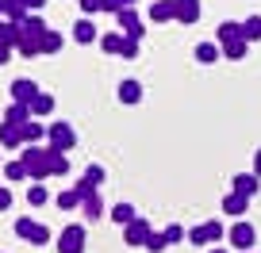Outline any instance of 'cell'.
Returning <instances> with one entry per match:
<instances>
[{"label":"cell","instance_id":"cell-2","mask_svg":"<svg viewBox=\"0 0 261 253\" xmlns=\"http://www.w3.org/2000/svg\"><path fill=\"white\" fill-rule=\"evenodd\" d=\"M227 238H230V245H234L238 253H250V249H253V242H257V230H253V222L238 219L234 227H227Z\"/></svg>","mask_w":261,"mask_h":253},{"label":"cell","instance_id":"cell-32","mask_svg":"<svg viewBox=\"0 0 261 253\" xmlns=\"http://www.w3.org/2000/svg\"><path fill=\"white\" fill-rule=\"evenodd\" d=\"M50 173H54V177H62V173H69V157H65L62 150H50Z\"/></svg>","mask_w":261,"mask_h":253},{"label":"cell","instance_id":"cell-4","mask_svg":"<svg viewBox=\"0 0 261 253\" xmlns=\"http://www.w3.org/2000/svg\"><path fill=\"white\" fill-rule=\"evenodd\" d=\"M223 230H227V227H223L219 219H207V222H200V227L188 230V242H192V245H212V242L223 238Z\"/></svg>","mask_w":261,"mask_h":253},{"label":"cell","instance_id":"cell-36","mask_svg":"<svg viewBox=\"0 0 261 253\" xmlns=\"http://www.w3.org/2000/svg\"><path fill=\"white\" fill-rule=\"evenodd\" d=\"M85 180H89V184H104V169H100V165H89V169H85Z\"/></svg>","mask_w":261,"mask_h":253},{"label":"cell","instance_id":"cell-47","mask_svg":"<svg viewBox=\"0 0 261 253\" xmlns=\"http://www.w3.org/2000/svg\"><path fill=\"white\" fill-rule=\"evenodd\" d=\"M250 253H253V249H250Z\"/></svg>","mask_w":261,"mask_h":253},{"label":"cell","instance_id":"cell-34","mask_svg":"<svg viewBox=\"0 0 261 253\" xmlns=\"http://www.w3.org/2000/svg\"><path fill=\"white\" fill-rule=\"evenodd\" d=\"M162 234H165V242H169V245H177V242H185V238H188V230L180 227V222H169Z\"/></svg>","mask_w":261,"mask_h":253},{"label":"cell","instance_id":"cell-20","mask_svg":"<svg viewBox=\"0 0 261 253\" xmlns=\"http://www.w3.org/2000/svg\"><path fill=\"white\" fill-rule=\"evenodd\" d=\"M139 100H142V85L139 81H130V77L119 81V104H139Z\"/></svg>","mask_w":261,"mask_h":253},{"label":"cell","instance_id":"cell-45","mask_svg":"<svg viewBox=\"0 0 261 253\" xmlns=\"http://www.w3.org/2000/svg\"><path fill=\"white\" fill-rule=\"evenodd\" d=\"M123 4H127V8H135V4H139V0H123Z\"/></svg>","mask_w":261,"mask_h":253},{"label":"cell","instance_id":"cell-9","mask_svg":"<svg viewBox=\"0 0 261 253\" xmlns=\"http://www.w3.org/2000/svg\"><path fill=\"white\" fill-rule=\"evenodd\" d=\"M12 104H31L35 96H39V85L31 81V77H19V81H12Z\"/></svg>","mask_w":261,"mask_h":253},{"label":"cell","instance_id":"cell-7","mask_svg":"<svg viewBox=\"0 0 261 253\" xmlns=\"http://www.w3.org/2000/svg\"><path fill=\"white\" fill-rule=\"evenodd\" d=\"M115 19H119V27H123V35H127V39L142 42V31H146V27H142V19H139V12H135V8H123Z\"/></svg>","mask_w":261,"mask_h":253},{"label":"cell","instance_id":"cell-1","mask_svg":"<svg viewBox=\"0 0 261 253\" xmlns=\"http://www.w3.org/2000/svg\"><path fill=\"white\" fill-rule=\"evenodd\" d=\"M19 161L27 165V177H31L35 184L54 177V173H50V146H23L19 150Z\"/></svg>","mask_w":261,"mask_h":253},{"label":"cell","instance_id":"cell-17","mask_svg":"<svg viewBox=\"0 0 261 253\" xmlns=\"http://www.w3.org/2000/svg\"><path fill=\"white\" fill-rule=\"evenodd\" d=\"M219 54H223L219 42H200V46H196V62H200V66H215Z\"/></svg>","mask_w":261,"mask_h":253},{"label":"cell","instance_id":"cell-18","mask_svg":"<svg viewBox=\"0 0 261 253\" xmlns=\"http://www.w3.org/2000/svg\"><path fill=\"white\" fill-rule=\"evenodd\" d=\"M0 146H4V150H19V146H23V134H19V127H12V123H0Z\"/></svg>","mask_w":261,"mask_h":253},{"label":"cell","instance_id":"cell-15","mask_svg":"<svg viewBox=\"0 0 261 253\" xmlns=\"http://www.w3.org/2000/svg\"><path fill=\"white\" fill-rule=\"evenodd\" d=\"M177 4V23H196L200 19V0H173Z\"/></svg>","mask_w":261,"mask_h":253},{"label":"cell","instance_id":"cell-24","mask_svg":"<svg viewBox=\"0 0 261 253\" xmlns=\"http://www.w3.org/2000/svg\"><path fill=\"white\" fill-rule=\"evenodd\" d=\"M81 204H85V200H81V192H77V188H65L62 196H58V207H62V211H77Z\"/></svg>","mask_w":261,"mask_h":253},{"label":"cell","instance_id":"cell-21","mask_svg":"<svg viewBox=\"0 0 261 253\" xmlns=\"http://www.w3.org/2000/svg\"><path fill=\"white\" fill-rule=\"evenodd\" d=\"M123 42H127L123 31H104V35H100V50H104V54H119Z\"/></svg>","mask_w":261,"mask_h":253},{"label":"cell","instance_id":"cell-19","mask_svg":"<svg viewBox=\"0 0 261 253\" xmlns=\"http://www.w3.org/2000/svg\"><path fill=\"white\" fill-rule=\"evenodd\" d=\"M27 107H31V119H42V115H50L58 104H54V96H50V92H39V96H35Z\"/></svg>","mask_w":261,"mask_h":253},{"label":"cell","instance_id":"cell-43","mask_svg":"<svg viewBox=\"0 0 261 253\" xmlns=\"http://www.w3.org/2000/svg\"><path fill=\"white\" fill-rule=\"evenodd\" d=\"M253 173H257V177H261V150H257V154H253Z\"/></svg>","mask_w":261,"mask_h":253},{"label":"cell","instance_id":"cell-6","mask_svg":"<svg viewBox=\"0 0 261 253\" xmlns=\"http://www.w3.org/2000/svg\"><path fill=\"white\" fill-rule=\"evenodd\" d=\"M58 253H85V227H65L58 238Z\"/></svg>","mask_w":261,"mask_h":253},{"label":"cell","instance_id":"cell-12","mask_svg":"<svg viewBox=\"0 0 261 253\" xmlns=\"http://www.w3.org/2000/svg\"><path fill=\"white\" fill-rule=\"evenodd\" d=\"M234 192L253 200V196L261 192V177H257V173H238V177H234Z\"/></svg>","mask_w":261,"mask_h":253},{"label":"cell","instance_id":"cell-23","mask_svg":"<svg viewBox=\"0 0 261 253\" xmlns=\"http://www.w3.org/2000/svg\"><path fill=\"white\" fill-rule=\"evenodd\" d=\"M250 54V42L238 39V42H223V58H230V62H242V58Z\"/></svg>","mask_w":261,"mask_h":253},{"label":"cell","instance_id":"cell-39","mask_svg":"<svg viewBox=\"0 0 261 253\" xmlns=\"http://www.w3.org/2000/svg\"><path fill=\"white\" fill-rule=\"evenodd\" d=\"M8 207H12V188L0 184V211H8Z\"/></svg>","mask_w":261,"mask_h":253},{"label":"cell","instance_id":"cell-8","mask_svg":"<svg viewBox=\"0 0 261 253\" xmlns=\"http://www.w3.org/2000/svg\"><path fill=\"white\" fill-rule=\"evenodd\" d=\"M150 234H154V227H150L146 219H135V222L123 227V242H127V245H146Z\"/></svg>","mask_w":261,"mask_h":253},{"label":"cell","instance_id":"cell-25","mask_svg":"<svg viewBox=\"0 0 261 253\" xmlns=\"http://www.w3.org/2000/svg\"><path fill=\"white\" fill-rule=\"evenodd\" d=\"M215 35H219V46H223V42H238V39H242V23H230V19H227V23H219Z\"/></svg>","mask_w":261,"mask_h":253},{"label":"cell","instance_id":"cell-38","mask_svg":"<svg viewBox=\"0 0 261 253\" xmlns=\"http://www.w3.org/2000/svg\"><path fill=\"white\" fill-rule=\"evenodd\" d=\"M119 58H139V42L127 39V42H123V50H119Z\"/></svg>","mask_w":261,"mask_h":253},{"label":"cell","instance_id":"cell-35","mask_svg":"<svg viewBox=\"0 0 261 253\" xmlns=\"http://www.w3.org/2000/svg\"><path fill=\"white\" fill-rule=\"evenodd\" d=\"M165 245H169V242H165V234H158V230H154V234L146 238V249H150V253H162Z\"/></svg>","mask_w":261,"mask_h":253},{"label":"cell","instance_id":"cell-29","mask_svg":"<svg viewBox=\"0 0 261 253\" xmlns=\"http://www.w3.org/2000/svg\"><path fill=\"white\" fill-rule=\"evenodd\" d=\"M62 35H58V31H46V35H42V39H39V50H42V54H58V50H62Z\"/></svg>","mask_w":261,"mask_h":253},{"label":"cell","instance_id":"cell-22","mask_svg":"<svg viewBox=\"0 0 261 253\" xmlns=\"http://www.w3.org/2000/svg\"><path fill=\"white\" fill-rule=\"evenodd\" d=\"M81 211H85V219H89V222H96L100 215H104V200H100V192H92V196H85Z\"/></svg>","mask_w":261,"mask_h":253},{"label":"cell","instance_id":"cell-5","mask_svg":"<svg viewBox=\"0 0 261 253\" xmlns=\"http://www.w3.org/2000/svg\"><path fill=\"white\" fill-rule=\"evenodd\" d=\"M16 234L23 238V242H31V245H46L50 242V230L42 227V222H35V219H16Z\"/></svg>","mask_w":261,"mask_h":253},{"label":"cell","instance_id":"cell-10","mask_svg":"<svg viewBox=\"0 0 261 253\" xmlns=\"http://www.w3.org/2000/svg\"><path fill=\"white\" fill-rule=\"evenodd\" d=\"M146 16L154 19V23H173V19H177V4H173V0H154Z\"/></svg>","mask_w":261,"mask_h":253},{"label":"cell","instance_id":"cell-30","mask_svg":"<svg viewBox=\"0 0 261 253\" xmlns=\"http://www.w3.org/2000/svg\"><path fill=\"white\" fill-rule=\"evenodd\" d=\"M4 177H8V184H16V180H31V177H27V165L19 161V157L4 165Z\"/></svg>","mask_w":261,"mask_h":253},{"label":"cell","instance_id":"cell-26","mask_svg":"<svg viewBox=\"0 0 261 253\" xmlns=\"http://www.w3.org/2000/svg\"><path fill=\"white\" fill-rule=\"evenodd\" d=\"M242 39L246 42H257L261 39V16H246L242 19Z\"/></svg>","mask_w":261,"mask_h":253},{"label":"cell","instance_id":"cell-14","mask_svg":"<svg viewBox=\"0 0 261 253\" xmlns=\"http://www.w3.org/2000/svg\"><path fill=\"white\" fill-rule=\"evenodd\" d=\"M246 207H250V196H238V192L223 196V215H230V219H242Z\"/></svg>","mask_w":261,"mask_h":253},{"label":"cell","instance_id":"cell-27","mask_svg":"<svg viewBox=\"0 0 261 253\" xmlns=\"http://www.w3.org/2000/svg\"><path fill=\"white\" fill-rule=\"evenodd\" d=\"M27 16H31V12H27L19 0H8V4H4V19H8V23H23Z\"/></svg>","mask_w":261,"mask_h":253},{"label":"cell","instance_id":"cell-37","mask_svg":"<svg viewBox=\"0 0 261 253\" xmlns=\"http://www.w3.org/2000/svg\"><path fill=\"white\" fill-rule=\"evenodd\" d=\"M123 8H127L123 0H100V12H108V16H119Z\"/></svg>","mask_w":261,"mask_h":253},{"label":"cell","instance_id":"cell-3","mask_svg":"<svg viewBox=\"0 0 261 253\" xmlns=\"http://www.w3.org/2000/svg\"><path fill=\"white\" fill-rule=\"evenodd\" d=\"M46 146L50 150H62V154H69V150L77 146V131L69 127V123H54L46 131Z\"/></svg>","mask_w":261,"mask_h":253},{"label":"cell","instance_id":"cell-33","mask_svg":"<svg viewBox=\"0 0 261 253\" xmlns=\"http://www.w3.org/2000/svg\"><path fill=\"white\" fill-rule=\"evenodd\" d=\"M46 200H50V192H46L42 184H31V188H27V204H31V207H42Z\"/></svg>","mask_w":261,"mask_h":253},{"label":"cell","instance_id":"cell-40","mask_svg":"<svg viewBox=\"0 0 261 253\" xmlns=\"http://www.w3.org/2000/svg\"><path fill=\"white\" fill-rule=\"evenodd\" d=\"M12 54H16V46H8V42H0V66H8Z\"/></svg>","mask_w":261,"mask_h":253},{"label":"cell","instance_id":"cell-41","mask_svg":"<svg viewBox=\"0 0 261 253\" xmlns=\"http://www.w3.org/2000/svg\"><path fill=\"white\" fill-rule=\"evenodd\" d=\"M81 12H85V16H96V12H100V0H81Z\"/></svg>","mask_w":261,"mask_h":253},{"label":"cell","instance_id":"cell-28","mask_svg":"<svg viewBox=\"0 0 261 253\" xmlns=\"http://www.w3.org/2000/svg\"><path fill=\"white\" fill-rule=\"evenodd\" d=\"M16 54H23V58H39V54H42V50H39V39H31V35H19Z\"/></svg>","mask_w":261,"mask_h":253},{"label":"cell","instance_id":"cell-31","mask_svg":"<svg viewBox=\"0 0 261 253\" xmlns=\"http://www.w3.org/2000/svg\"><path fill=\"white\" fill-rule=\"evenodd\" d=\"M112 219L119 222V227H127V222H135L139 215H135V207H130V204H115L112 207Z\"/></svg>","mask_w":261,"mask_h":253},{"label":"cell","instance_id":"cell-46","mask_svg":"<svg viewBox=\"0 0 261 253\" xmlns=\"http://www.w3.org/2000/svg\"><path fill=\"white\" fill-rule=\"evenodd\" d=\"M4 4H8V0H0V16H4Z\"/></svg>","mask_w":261,"mask_h":253},{"label":"cell","instance_id":"cell-13","mask_svg":"<svg viewBox=\"0 0 261 253\" xmlns=\"http://www.w3.org/2000/svg\"><path fill=\"white\" fill-rule=\"evenodd\" d=\"M46 131H50V127H42L39 119L23 123V127H19V134H23V146H42V138H46Z\"/></svg>","mask_w":261,"mask_h":253},{"label":"cell","instance_id":"cell-11","mask_svg":"<svg viewBox=\"0 0 261 253\" xmlns=\"http://www.w3.org/2000/svg\"><path fill=\"white\" fill-rule=\"evenodd\" d=\"M73 42H81V46H89V42H100V31H96V23H92L89 16L73 23Z\"/></svg>","mask_w":261,"mask_h":253},{"label":"cell","instance_id":"cell-42","mask_svg":"<svg viewBox=\"0 0 261 253\" xmlns=\"http://www.w3.org/2000/svg\"><path fill=\"white\" fill-rule=\"evenodd\" d=\"M19 4H23L27 12H42V8H46V0H19Z\"/></svg>","mask_w":261,"mask_h":253},{"label":"cell","instance_id":"cell-16","mask_svg":"<svg viewBox=\"0 0 261 253\" xmlns=\"http://www.w3.org/2000/svg\"><path fill=\"white\" fill-rule=\"evenodd\" d=\"M4 123H12V127L31 123V107H27V104H8V107H4Z\"/></svg>","mask_w":261,"mask_h":253},{"label":"cell","instance_id":"cell-44","mask_svg":"<svg viewBox=\"0 0 261 253\" xmlns=\"http://www.w3.org/2000/svg\"><path fill=\"white\" fill-rule=\"evenodd\" d=\"M207 253H227V249H223V245H212V249H207Z\"/></svg>","mask_w":261,"mask_h":253}]
</instances>
